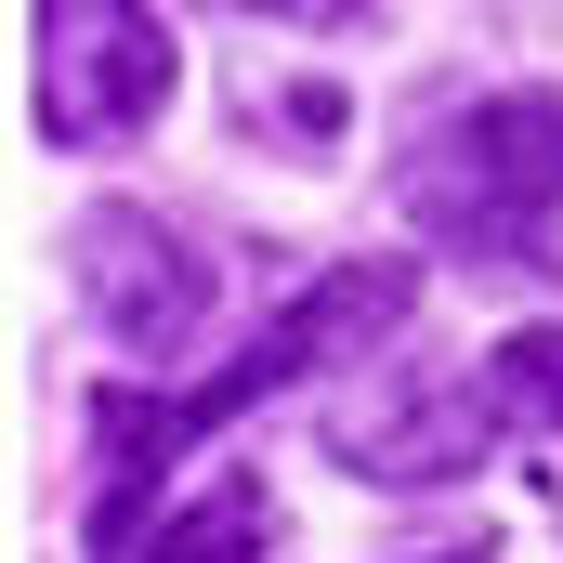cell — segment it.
Masks as SVG:
<instances>
[{"mask_svg": "<svg viewBox=\"0 0 563 563\" xmlns=\"http://www.w3.org/2000/svg\"><path fill=\"white\" fill-rule=\"evenodd\" d=\"M394 197L432 250H472V263H551L563 223V92H472L407 132L394 157Z\"/></svg>", "mask_w": 563, "mask_h": 563, "instance_id": "cell-1", "label": "cell"}, {"mask_svg": "<svg viewBox=\"0 0 563 563\" xmlns=\"http://www.w3.org/2000/svg\"><path fill=\"white\" fill-rule=\"evenodd\" d=\"M184 53H170V13L157 0H40V132L106 157L170 106Z\"/></svg>", "mask_w": 563, "mask_h": 563, "instance_id": "cell-2", "label": "cell"}, {"mask_svg": "<svg viewBox=\"0 0 563 563\" xmlns=\"http://www.w3.org/2000/svg\"><path fill=\"white\" fill-rule=\"evenodd\" d=\"M66 263H79V301H92V328L119 341V354H184L197 328H210V263L157 223V210H79V236H66Z\"/></svg>", "mask_w": 563, "mask_h": 563, "instance_id": "cell-3", "label": "cell"}, {"mask_svg": "<svg viewBox=\"0 0 563 563\" xmlns=\"http://www.w3.org/2000/svg\"><path fill=\"white\" fill-rule=\"evenodd\" d=\"M498 432L511 420H498L485 367H459V380H354L328 407V459L367 472V485H459Z\"/></svg>", "mask_w": 563, "mask_h": 563, "instance_id": "cell-4", "label": "cell"}, {"mask_svg": "<svg viewBox=\"0 0 563 563\" xmlns=\"http://www.w3.org/2000/svg\"><path fill=\"white\" fill-rule=\"evenodd\" d=\"M132 563H276V511H263V485H250V472H223V485L170 498V511H157V538H144Z\"/></svg>", "mask_w": 563, "mask_h": 563, "instance_id": "cell-5", "label": "cell"}, {"mask_svg": "<svg viewBox=\"0 0 563 563\" xmlns=\"http://www.w3.org/2000/svg\"><path fill=\"white\" fill-rule=\"evenodd\" d=\"M485 394H498L511 432H563V328H511L485 354Z\"/></svg>", "mask_w": 563, "mask_h": 563, "instance_id": "cell-6", "label": "cell"}]
</instances>
